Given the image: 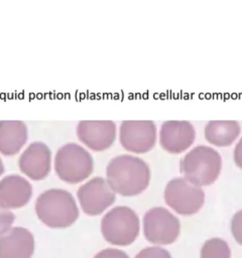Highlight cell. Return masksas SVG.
<instances>
[{"instance_id":"obj_1","label":"cell","mask_w":242,"mask_h":258,"mask_svg":"<svg viewBox=\"0 0 242 258\" xmlns=\"http://www.w3.org/2000/svg\"><path fill=\"white\" fill-rule=\"evenodd\" d=\"M106 177L116 194L133 197L147 188L150 168L142 158L131 154H120L108 162Z\"/></svg>"},{"instance_id":"obj_2","label":"cell","mask_w":242,"mask_h":258,"mask_svg":"<svg viewBox=\"0 0 242 258\" xmlns=\"http://www.w3.org/2000/svg\"><path fill=\"white\" fill-rule=\"evenodd\" d=\"M34 209L42 224L52 229H65L72 226L80 215L73 195L58 187L42 191L35 200Z\"/></svg>"},{"instance_id":"obj_3","label":"cell","mask_w":242,"mask_h":258,"mask_svg":"<svg viewBox=\"0 0 242 258\" xmlns=\"http://www.w3.org/2000/svg\"><path fill=\"white\" fill-rule=\"evenodd\" d=\"M221 168L220 153L206 145H198L191 149L179 163L184 178L201 187L212 184L219 177Z\"/></svg>"},{"instance_id":"obj_4","label":"cell","mask_w":242,"mask_h":258,"mask_svg":"<svg viewBox=\"0 0 242 258\" xmlns=\"http://www.w3.org/2000/svg\"><path fill=\"white\" fill-rule=\"evenodd\" d=\"M140 221L134 210L117 206L108 211L101 220V233L104 239L115 246H128L139 235Z\"/></svg>"},{"instance_id":"obj_5","label":"cell","mask_w":242,"mask_h":258,"mask_svg":"<svg viewBox=\"0 0 242 258\" xmlns=\"http://www.w3.org/2000/svg\"><path fill=\"white\" fill-rule=\"evenodd\" d=\"M93 169L94 159L91 153L78 143L62 145L54 155V170L66 182H81L90 176Z\"/></svg>"},{"instance_id":"obj_6","label":"cell","mask_w":242,"mask_h":258,"mask_svg":"<svg viewBox=\"0 0 242 258\" xmlns=\"http://www.w3.org/2000/svg\"><path fill=\"white\" fill-rule=\"evenodd\" d=\"M164 201L175 213L191 216L198 213L205 203V192L184 177L170 179L164 188Z\"/></svg>"},{"instance_id":"obj_7","label":"cell","mask_w":242,"mask_h":258,"mask_svg":"<svg viewBox=\"0 0 242 258\" xmlns=\"http://www.w3.org/2000/svg\"><path fill=\"white\" fill-rule=\"evenodd\" d=\"M179 220L163 207L149 209L143 216L145 239L155 245H169L179 236Z\"/></svg>"},{"instance_id":"obj_8","label":"cell","mask_w":242,"mask_h":258,"mask_svg":"<svg viewBox=\"0 0 242 258\" xmlns=\"http://www.w3.org/2000/svg\"><path fill=\"white\" fill-rule=\"evenodd\" d=\"M77 198L85 214L98 216L114 204L116 192L106 178L96 176L80 185Z\"/></svg>"},{"instance_id":"obj_9","label":"cell","mask_w":242,"mask_h":258,"mask_svg":"<svg viewBox=\"0 0 242 258\" xmlns=\"http://www.w3.org/2000/svg\"><path fill=\"white\" fill-rule=\"evenodd\" d=\"M119 140L127 151L145 153L155 145L156 125L150 120H125L120 124Z\"/></svg>"},{"instance_id":"obj_10","label":"cell","mask_w":242,"mask_h":258,"mask_svg":"<svg viewBox=\"0 0 242 258\" xmlns=\"http://www.w3.org/2000/svg\"><path fill=\"white\" fill-rule=\"evenodd\" d=\"M76 133L87 147L103 151L115 141L117 126L111 120H82L77 125Z\"/></svg>"},{"instance_id":"obj_11","label":"cell","mask_w":242,"mask_h":258,"mask_svg":"<svg viewBox=\"0 0 242 258\" xmlns=\"http://www.w3.org/2000/svg\"><path fill=\"white\" fill-rule=\"evenodd\" d=\"M18 167L22 173L33 180L45 178L51 167L50 149L44 142H31L19 155Z\"/></svg>"},{"instance_id":"obj_12","label":"cell","mask_w":242,"mask_h":258,"mask_svg":"<svg viewBox=\"0 0 242 258\" xmlns=\"http://www.w3.org/2000/svg\"><path fill=\"white\" fill-rule=\"evenodd\" d=\"M195 138V127L189 121H165L159 130L160 146L172 154L187 150L194 143Z\"/></svg>"},{"instance_id":"obj_13","label":"cell","mask_w":242,"mask_h":258,"mask_svg":"<svg viewBox=\"0 0 242 258\" xmlns=\"http://www.w3.org/2000/svg\"><path fill=\"white\" fill-rule=\"evenodd\" d=\"M32 197V185L23 176L13 173L0 179V209L12 210L25 206Z\"/></svg>"},{"instance_id":"obj_14","label":"cell","mask_w":242,"mask_h":258,"mask_svg":"<svg viewBox=\"0 0 242 258\" xmlns=\"http://www.w3.org/2000/svg\"><path fill=\"white\" fill-rule=\"evenodd\" d=\"M34 246V237L28 229L12 227L0 235V258H31Z\"/></svg>"},{"instance_id":"obj_15","label":"cell","mask_w":242,"mask_h":258,"mask_svg":"<svg viewBox=\"0 0 242 258\" xmlns=\"http://www.w3.org/2000/svg\"><path fill=\"white\" fill-rule=\"evenodd\" d=\"M28 138L26 124L20 120H0V153L6 156L18 153Z\"/></svg>"},{"instance_id":"obj_16","label":"cell","mask_w":242,"mask_h":258,"mask_svg":"<svg viewBox=\"0 0 242 258\" xmlns=\"http://www.w3.org/2000/svg\"><path fill=\"white\" fill-rule=\"evenodd\" d=\"M240 125L234 120H213L209 121L205 127V137L207 141L219 147L231 145L239 136Z\"/></svg>"},{"instance_id":"obj_17","label":"cell","mask_w":242,"mask_h":258,"mask_svg":"<svg viewBox=\"0 0 242 258\" xmlns=\"http://www.w3.org/2000/svg\"><path fill=\"white\" fill-rule=\"evenodd\" d=\"M201 258H231L228 243L221 238L207 240L201 249Z\"/></svg>"},{"instance_id":"obj_18","label":"cell","mask_w":242,"mask_h":258,"mask_svg":"<svg viewBox=\"0 0 242 258\" xmlns=\"http://www.w3.org/2000/svg\"><path fill=\"white\" fill-rule=\"evenodd\" d=\"M135 258H171L169 252L161 247L152 246L140 250Z\"/></svg>"},{"instance_id":"obj_19","label":"cell","mask_w":242,"mask_h":258,"mask_svg":"<svg viewBox=\"0 0 242 258\" xmlns=\"http://www.w3.org/2000/svg\"><path fill=\"white\" fill-rule=\"evenodd\" d=\"M231 232L236 242L242 246V210L235 213L232 217Z\"/></svg>"},{"instance_id":"obj_20","label":"cell","mask_w":242,"mask_h":258,"mask_svg":"<svg viewBox=\"0 0 242 258\" xmlns=\"http://www.w3.org/2000/svg\"><path fill=\"white\" fill-rule=\"evenodd\" d=\"M15 216L10 210L0 209V235H3L12 228Z\"/></svg>"},{"instance_id":"obj_21","label":"cell","mask_w":242,"mask_h":258,"mask_svg":"<svg viewBox=\"0 0 242 258\" xmlns=\"http://www.w3.org/2000/svg\"><path fill=\"white\" fill-rule=\"evenodd\" d=\"M94 258H129V256L122 250L116 248H106L99 251Z\"/></svg>"},{"instance_id":"obj_22","label":"cell","mask_w":242,"mask_h":258,"mask_svg":"<svg viewBox=\"0 0 242 258\" xmlns=\"http://www.w3.org/2000/svg\"><path fill=\"white\" fill-rule=\"evenodd\" d=\"M233 157H234V162L235 164L242 169V137L240 138V140L238 141V143L236 144L235 148H234V153H233Z\"/></svg>"},{"instance_id":"obj_23","label":"cell","mask_w":242,"mask_h":258,"mask_svg":"<svg viewBox=\"0 0 242 258\" xmlns=\"http://www.w3.org/2000/svg\"><path fill=\"white\" fill-rule=\"evenodd\" d=\"M4 169H5V168H3V165H2V159H1V157H0V175L2 174V172L4 171Z\"/></svg>"}]
</instances>
